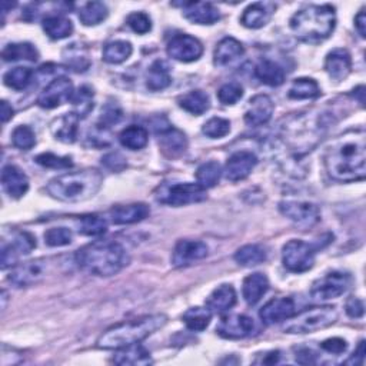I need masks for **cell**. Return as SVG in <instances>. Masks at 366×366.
<instances>
[{
	"mask_svg": "<svg viewBox=\"0 0 366 366\" xmlns=\"http://www.w3.org/2000/svg\"><path fill=\"white\" fill-rule=\"evenodd\" d=\"M315 248L312 245L292 239L282 248V262L283 267L293 274L307 272L315 265Z\"/></svg>",
	"mask_w": 366,
	"mask_h": 366,
	"instance_id": "obj_9",
	"label": "cell"
},
{
	"mask_svg": "<svg viewBox=\"0 0 366 366\" xmlns=\"http://www.w3.org/2000/svg\"><path fill=\"white\" fill-rule=\"evenodd\" d=\"M202 132L211 139H221L231 132V122L224 118H212L203 125Z\"/></svg>",
	"mask_w": 366,
	"mask_h": 366,
	"instance_id": "obj_48",
	"label": "cell"
},
{
	"mask_svg": "<svg viewBox=\"0 0 366 366\" xmlns=\"http://www.w3.org/2000/svg\"><path fill=\"white\" fill-rule=\"evenodd\" d=\"M133 54V47L126 40H114L104 44L103 61L111 65H119L126 62Z\"/></svg>",
	"mask_w": 366,
	"mask_h": 366,
	"instance_id": "obj_36",
	"label": "cell"
},
{
	"mask_svg": "<svg viewBox=\"0 0 366 366\" xmlns=\"http://www.w3.org/2000/svg\"><path fill=\"white\" fill-rule=\"evenodd\" d=\"M126 23L138 35H146L152 30V20H150L149 15H146L143 12L130 13L126 19Z\"/></svg>",
	"mask_w": 366,
	"mask_h": 366,
	"instance_id": "obj_51",
	"label": "cell"
},
{
	"mask_svg": "<svg viewBox=\"0 0 366 366\" xmlns=\"http://www.w3.org/2000/svg\"><path fill=\"white\" fill-rule=\"evenodd\" d=\"M121 119H122V111L118 104H108V106L102 111L99 129L106 130L112 125H116Z\"/></svg>",
	"mask_w": 366,
	"mask_h": 366,
	"instance_id": "obj_52",
	"label": "cell"
},
{
	"mask_svg": "<svg viewBox=\"0 0 366 366\" xmlns=\"http://www.w3.org/2000/svg\"><path fill=\"white\" fill-rule=\"evenodd\" d=\"M275 8L276 6L274 4H262V2L249 5L243 11V15L240 18V23L248 29L264 28L271 20Z\"/></svg>",
	"mask_w": 366,
	"mask_h": 366,
	"instance_id": "obj_25",
	"label": "cell"
},
{
	"mask_svg": "<svg viewBox=\"0 0 366 366\" xmlns=\"http://www.w3.org/2000/svg\"><path fill=\"white\" fill-rule=\"evenodd\" d=\"M103 176L96 169H83L79 172H69L51 179L46 190L61 202H85L93 197L102 188Z\"/></svg>",
	"mask_w": 366,
	"mask_h": 366,
	"instance_id": "obj_5",
	"label": "cell"
},
{
	"mask_svg": "<svg viewBox=\"0 0 366 366\" xmlns=\"http://www.w3.org/2000/svg\"><path fill=\"white\" fill-rule=\"evenodd\" d=\"M168 322V317L164 313L140 317L133 321L122 322L104 331L96 341L99 349H121L133 343H139L158 329L164 328Z\"/></svg>",
	"mask_w": 366,
	"mask_h": 366,
	"instance_id": "obj_3",
	"label": "cell"
},
{
	"mask_svg": "<svg viewBox=\"0 0 366 366\" xmlns=\"http://www.w3.org/2000/svg\"><path fill=\"white\" fill-rule=\"evenodd\" d=\"M183 16L196 25H215L221 20L219 11L212 5L206 2H186L182 5Z\"/></svg>",
	"mask_w": 366,
	"mask_h": 366,
	"instance_id": "obj_20",
	"label": "cell"
},
{
	"mask_svg": "<svg viewBox=\"0 0 366 366\" xmlns=\"http://www.w3.org/2000/svg\"><path fill=\"white\" fill-rule=\"evenodd\" d=\"M114 362L116 365L138 366V365H150L153 360L150 358V353L140 343H133L118 349V352L114 356Z\"/></svg>",
	"mask_w": 366,
	"mask_h": 366,
	"instance_id": "obj_29",
	"label": "cell"
},
{
	"mask_svg": "<svg viewBox=\"0 0 366 366\" xmlns=\"http://www.w3.org/2000/svg\"><path fill=\"white\" fill-rule=\"evenodd\" d=\"M206 189L197 183H164L154 190V199L168 206H186L206 199Z\"/></svg>",
	"mask_w": 366,
	"mask_h": 366,
	"instance_id": "obj_7",
	"label": "cell"
},
{
	"mask_svg": "<svg viewBox=\"0 0 366 366\" xmlns=\"http://www.w3.org/2000/svg\"><path fill=\"white\" fill-rule=\"evenodd\" d=\"M255 329V322L246 315H229L222 318L216 334L224 339H243Z\"/></svg>",
	"mask_w": 366,
	"mask_h": 366,
	"instance_id": "obj_19",
	"label": "cell"
},
{
	"mask_svg": "<svg viewBox=\"0 0 366 366\" xmlns=\"http://www.w3.org/2000/svg\"><path fill=\"white\" fill-rule=\"evenodd\" d=\"M12 143L20 150H30L36 145V135L29 126H18L12 133Z\"/></svg>",
	"mask_w": 366,
	"mask_h": 366,
	"instance_id": "obj_49",
	"label": "cell"
},
{
	"mask_svg": "<svg viewBox=\"0 0 366 366\" xmlns=\"http://www.w3.org/2000/svg\"><path fill=\"white\" fill-rule=\"evenodd\" d=\"M295 302L291 298H275L260 309L259 317L265 325H275L285 322L295 315Z\"/></svg>",
	"mask_w": 366,
	"mask_h": 366,
	"instance_id": "obj_18",
	"label": "cell"
},
{
	"mask_svg": "<svg viewBox=\"0 0 366 366\" xmlns=\"http://www.w3.org/2000/svg\"><path fill=\"white\" fill-rule=\"evenodd\" d=\"M275 104L268 94H256L249 100L248 109L245 112V122L249 126H264L274 115Z\"/></svg>",
	"mask_w": 366,
	"mask_h": 366,
	"instance_id": "obj_16",
	"label": "cell"
},
{
	"mask_svg": "<svg viewBox=\"0 0 366 366\" xmlns=\"http://www.w3.org/2000/svg\"><path fill=\"white\" fill-rule=\"evenodd\" d=\"M32 78H33V72L32 69L29 68H15V69H11L9 72L5 73L4 76V82L6 86H9L11 89H15V90H25L30 82H32Z\"/></svg>",
	"mask_w": 366,
	"mask_h": 366,
	"instance_id": "obj_45",
	"label": "cell"
},
{
	"mask_svg": "<svg viewBox=\"0 0 366 366\" xmlns=\"http://www.w3.org/2000/svg\"><path fill=\"white\" fill-rule=\"evenodd\" d=\"M108 229L106 219L97 215H85L78 221V231L86 236H100Z\"/></svg>",
	"mask_w": 366,
	"mask_h": 366,
	"instance_id": "obj_44",
	"label": "cell"
},
{
	"mask_svg": "<svg viewBox=\"0 0 366 366\" xmlns=\"http://www.w3.org/2000/svg\"><path fill=\"white\" fill-rule=\"evenodd\" d=\"M279 211L302 229L315 226L321 221V209L310 202L283 200L279 203Z\"/></svg>",
	"mask_w": 366,
	"mask_h": 366,
	"instance_id": "obj_11",
	"label": "cell"
},
{
	"mask_svg": "<svg viewBox=\"0 0 366 366\" xmlns=\"http://www.w3.org/2000/svg\"><path fill=\"white\" fill-rule=\"evenodd\" d=\"M242 97H243V87H242L239 83H236V82L225 83V85L218 90V99H219L221 103H224V104H235V103H238Z\"/></svg>",
	"mask_w": 366,
	"mask_h": 366,
	"instance_id": "obj_50",
	"label": "cell"
},
{
	"mask_svg": "<svg viewBox=\"0 0 366 366\" xmlns=\"http://www.w3.org/2000/svg\"><path fill=\"white\" fill-rule=\"evenodd\" d=\"M185 325L188 327V329L193 331V332H200L205 331L209 324L212 321V310L206 307H200V306H195L188 309L183 317H182Z\"/></svg>",
	"mask_w": 366,
	"mask_h": 366,
	"instance_id": "obj_37",
	"label": "cell"
},
{
	"mask_svg": "<svg viewBox=\"0 0 366 366\" xmlns=\"http://www.w3.org/2000/svg\"><path fill=\"white\" fill-rule=\"evenodd\" d=\"M268 255L264 246L260 245H245L242 248H239L235 253V260L245 268H252V267H257L260 264H264L267 260Z\"/></svg>",
	"mask_w": 366,
	"mask_h": 366,
	"instance_id": "obj_35",
	"label": "cell"
},
{
	"mask_svg": "<svg viewBox=\"0 0 366 366\" xmlns=\"http://www.w3.org/2000/svg\"><path fill=\"white\" fill-rule=\"evenodd\" d=\"M338 309L331 305L312 306L306 307L296 315L286 319L283 327L285 334L291 335H303L318 332L321 329L332 327L338 321Z\"/></svg>",
	"mask_w": 366,
	"mask_h": 366,
	"instance_id": "obj_6",
	"label": "cell"
},
{
	"mask_svg": "<svg viewBox=\"0 0 366 366\" xmlns=\"http://www.w3.org/2000/svg\"><path fill=\"white\" fill-rule=\"evenodd\" d=\"M2 56L6 62H16V61L36 62L39 59V51L30 43H11L4 49Z\"/></svg>",
	"mask_w": 366,
	"mask_h": 366,
	"instance_id": "obj_38",
	"label": "cell"
},
{
	"mask_svg": "<svg viewBox=\"0 0 366 366\" xmlns=\"http://www.w3.org/2000/svg\"><path fill=\"white\" fill-rule=\"evenodd\" d=\"M345 310L348 315L353 319H358V318H362L363 313H365V306H363V302L359 299V298H355V296H350L346 303H345Z\"/></svg>",
	"mask_w": 366,
	"mask_h": 366,
	"instance_id": "obj_55",
	"label": "cell"
},
{
	"mask_svg": "<svg viewBox=\"0 0 366 366\" xmlns=\"http://www.w3.org/2000/svg\"><path fill=\"white\" fill-rule=\"evenodd\" d=\"M221 176H222V166L215 161H209L200 165L196 171L197 185H200L203 189L216 186L221 181Z\"/></svg>",
	"mask_w": 366,
	"mask_h": 366,
	"instance_id": "obj_42",
	"label": "cell"
},
{
	"mask_svg": "<svg viewBox=\"0 0 366 366\" xmlns=\"http://www.w3.org/2000/svg\"><path fill=\"white\" fill-rule=\"evenodd\" d=\"M42 26L44 33L54 40L66 39L73 33V23L65 16L59 15H51L44 18Z\"/></svg>",
	"mask_w": 366,
	"mask_h": 366,
	"instance_id": "obj_34",
	"label": "cell"
},
{
	"mask_svg": "<svg viewBox=\"0 0 366 366\" xmlns=\"http://www.w3.org/2000/svg\"><path fill=\"white\" fill-rule=\"evenodd\" d=\"M358 94V100H359V103H360V106H363V102H365V99H363V94H365V87L363 86H358L356 89H353V94Z\"/></svg>",
	"mask_w": 366,
	"mask_h": 366,
	"instance_id": "obj_62",
	"label": "cell"
},
{
	"mask_svg": "<svg viewBox=\"0 0 366 366\" xmlns=\"http://www.w3.org/2000/svg\"><path fill=\"white\" fill-rule=\"evenodd\" d=\"M321 94V87L317 80L310 78H299L295 79L288 96L295 100H303V99H315Z\"/></svg>",
	"mask_w": 366,
	"mask_h": 366,
	"instance_id": "obj_40",
	"label": "cell"
},
{
	"mask_svg": "<svg viewBox=\"0 0 366 366\" xmlns=\"http://www.w3.org/2000/svg\"><path fill=\"white\" fill-rule=\"evenodd\" d=\"M289 26L302 42L312 44L321 43L335 30V8L331 5H309L291 18Z\"/></svg>",
	"mask_w": 366,
	"mask_h": 366,
	"instance_id": "obj_4",
	"label": "cell"
},
{
	"mask_svg": "<svg viewBox=\"0 0 366 366\" xmlns=\"http://www.w3.org/2000/svg\"><path fill=\"white\" fill-rule=\"evenodd\" d=\"M269 289V279L265 274H252L245 278L243 286H242V295L243 299L248 305L253 306L256 305L260 299L264 298V295Z\"/></svg>",
	"mask_w": 366,
	"mask_h": 366,
	"instance_id": "obj_26",
	"label": "cell"
},
{
	"mask_svg": "<svg viewBox=\"0 0 366 366\" xmlns=\"http://www.w3.org/2000/svg\"><path fill=\"white\" fill-rule=\"evenodd\" d=\"M238 296H236V291L232 285H221L218 286L211 295L207 296L206 299V306L211 309L212 312L216 313H224L231 310L235 305H236Z\"/></svg>",
	"mask_w": 366,
	"mask_h": 366,
	"instance_id": "obj_28",
	"label": "cell"
},
{
	"mask_svg": "<svg viewBox=\"0 0 366 366\" xmlns=\"http://www.w3.org/2000/svg\"><path fill=\"white\" fill-rule=\"evenodd\" d=\"M321 348L332 355H341L348 349V343L342 338H329L321 343Z\"/></svg>",
	"mask_w": 366,
	"mask_h": 366,
	"instance_id": "obj_54",
	"label": "cell"
},
{
	"mask_svg": "<svg viewBox=\"0 0 366 366\" xmlns=\"http://www.w3.org/2000/svg\"><path fill=\"white\" fill-rule=\"evenodd\" d=\"M265 356H262L260 360H255L256 363H264V365H272V363H278L281 359V352L279 350H271V352H265Z\"/></svg>",
	"mask_w": 366,
	"mask_h": 366,
	"instance_id": "obj_60",
	"label": "cell"
},
{
	"mask_svg": "<svg viewBox=\"0 0 366 366\" xmlns=\"http://www.w3.org/2000/svg\"><path fill=\"white\" fill-rule=\"evenodd\" d=\"M159 145L166 156H169V158H176V156H181L186 152L188 139L183 132L169 125L168 128L161 129Z\"/></svg>",
	"mask_w": 366,
	"mask_h": 366,
	"instance_id": "obj_24",
	"label": "cell"
},
{
	"mask_svg": "<svg viewBox=\"0 0 366 366\" xmlns=\"http://www.w3.org/2000/svg\"><path fill=\"white\" fill-rule=\"evenodd\" d=\"M79 118L71 112L65 116L56 119L51 123V133H54L55 139L63 142V143H73L78 138V123Z\"/></svg>",
	"mask_w": 366,
	"mask_h": 366,
	"instance_id": "obj_32",
	"label": "cell"
},
{
	"mask_svg": "<svg viewBox=\"0 0 366 366\" xmlns=\"http://www.w3.org/2000/svg\"><path fill=\"white\" fill-rule=\"evenodd\" d=\"M0 118H2V123H8L13 118V108L6 100L2 102V112H0Z\"/></svg>",
	"mask_w": 366,
	"mask_h": 366,
	"instance_id": "obj_61",
	"label": "cell"
},
{
	"mask_svg": "<svg viewBox=\"0 0 366 366\" xmlns=\"http://www.w3.org/2000/svg\"><path fill=\"white\" fill-rule=\"evenodd\" d=\"M325 168L334 181L342 183L363 181L366 175L365 130H348L336 138L327 149Z\"/></svg>",
	"mask_w": 366,
	"mask_h": 366,
	"instance_id": "obj_1",
	"label": "cell"
},
{
	"mask_svg": "<svg viewBox=\"0 0 366 366\" xmlns=\"http://www.w3.org/2000/svg\"><path fill=\"white\" fill-rule=\"evenodd\" d=\"M109 16L108 6L102 2L85 4L79 11V19L85 26H96Z\"/></svg>",
	"mask_w": 366,
	"mask_h": 366,
	"instance_id": "obj_41",
	"label": "cell"
},
{
	"mask_svg": "<svg viewBox=\"0 0 366 366\" xmlns=\"http://www.w3.org/2000/svg\"><path fill=\"white\" fill-rule=\"evenodd\" d=\"M245 54V49L239 40L235 37H225L222 39L214 54V62L216 66H228L242 58Z\"/></svg>",
	"mask_w": 366,
	"mask_h": 366,
	"instance_id": "obj_27",
	"label": "cell"
},
{
	"mask_svg": "<svg viewBox=\"0 0 366 366\" xmlns=\"http://www.w3.org/2000/svg\"><path fill=\"white\" fill-rule=\"evenodd\" d=\"M209 253V248L206 243L200 240L181 239L172 253V264L175 268H186L199 260L205 259Z\"/></svg>",
	"mask_w": 366,
	"mask_h": 366,
	"instance_id": "obj_15",
	"label": "cell"
},
{
	"mask_svg": "<svg viewBox=\"0 0 366 366\" xmlns=\"http://www.w3.org/2000/svg\"><path fill=\"white\" fill-rule=\"evenodd\" d=\"M56 259L54 257H39L28 262L18 264L12 267L11 275L8 276L9 282L15 288H29L40 283L49 274H51L55 267Z\"/></svg>",
	"mask_w": 366,
	"mask_h": 366,
	"instance_id": "obj_8",
	"label": "cell"
},
{
	"mask_svg": "<svg viewBox=\"0 0 366 366\" xmlns=\"http://www.w3.org/2000/svg\"><path fill=\"white\" fill-rule=\"evenodd\" d=\"M150 209L145 203H130L114 206L109 211V219L115 225H132L146 219Z\"/></svg>",
	"mask_w": 366,
	"mask_h": 366,
	"instance_id": "obj_21",
	"label": "cell"
},
{
	"mask_svg": "<svg viewBox=\"0 0 366 366\" xmlns=\"http://www.w3.org/2000/svg\"><path fill=\"white\" fill-rule=\"evenodd\" d=\"M2 186L11 197L20 199L29 190V179L18 166L8 165L2 171Z\"/></svg>",
	"mask_w": 366,
	"mask_h": 366,
	"instance_id": "obj_23",
	"label": "cell"
},
{
	"mask_svg": "<svg viewBox=\"0 0 366 366\" xmlns=\"http://www.w3.org/2000/svg\"><path fill=\"white\" fill-rule=\"evenodd\" d=\"M73 103V114L83 119L86 118L93 109V90L89 86H82L72 97Z\"/></svg>",
	"mask_w": 366,
	"mask_h": 366,
	"instance_id": "obj_43",
	"label": "cell"
},
{
	"mask_svg": "<svg viewBox=\"0 0 366 366\" xmlns=\"http://www.w3.org/2000/svg\"><path fill=\"white\" fill-rule=\"evenodd\" d=\"M325 71L331 79L341 82L352 71V58L346 49H334L325 59Z\"/></svg>",
	"mask_w": 366,
	"mask_h": 366,
	"instance_id": "obj_22",
	"label": "cell"
},
{
	"mask_svg": "<svg viewBox=\"0 0 366 366\" xmlns=\"http://www.w3.org/2000/svg\"><path fill=\"white\" fill-rule=\"evenodd\" d=\"M36 164L49 169H69L73 166V162L69 156H58L50 152L36 156Z\"/></svg>",
	"mask_w": 366,
	"mask_h": 366,
	"instance_id": "obj_47",
	"label": "cell"
},
{
	"mask_svg": "<svg viewBox=\"0 0 366 366\" xmlns=\"http://www.w3.org/2000/svg\"><path fill=\"white\" fill-rule=\"evenodd\" d=\"M73 233L68 228H50L44 232V243L50 248H61L72 243Z\"/></svg>",
	"mask_w": 366,
	"mask_h": 366,
	"instance_id": "obj_46",
	"label": "cell"
},
{
	"mask_svg": "<svg viewBox=\"0 0 366 366\" xmlns=\"http://www.w3.org/2000/svg\"><path fill=\"white\" fill-rule=\"evenodd\" d=\"M179 106L195 116H200L211 108V99L202 90H192L178 99Z\"/></svg>",
	"mask_w": 366,
	"mask_h": 366,
	"instance_id": "obj_30",
	"label": "cell"
},
{
	"mask_svg": "<svg viewBox=\"0 0 366 366\" xmlns=\"http://www.w3.org/2000/svg\"><path fill=\"white\" fill-rule=\"evenodd\" d=\"M119 142L123 147L129 150H140L147 145L149 133L143 126L130 125L121 132Z\"/></svg>",
	"mask_w": 366,
	"mask_h": 366,
	"instance_id": "obj_39",
	"label": "cell"
},
{
	"mask_svg": "<svg viewBox=\"0 0 366 366\" xmlns=\"http://www.w3.org/2000/svg\"><path fill=\"white\" fill-rule=\"evenodd\" d=\"M352 276L346 272L332 271L312 283L310 296L312 299L325 302L342 296L350 286Z\"/></svg>",
	"mask_w": 366,
	"mask_h": 366,
	"instance_id": "obj_10",
	"label": "cell"
},
{
	"mask_svg": "<svg viewBox=\"0 0 366 366\" xmlns=\"http://www.w3.org/2000/svg\"><path fill=\"white\" fill-rule=\"evenodd\" d=\"M295 359L300 365H313V363H317V353L309 348L299 346V348H295Z\"/></svg>",
	"mask_w": 366,
	"mask_h": 366,
	"instance_id": "obj_57",
	"label": "cell"
},
{
	"mask_svg": "<svg viewBox=\"0 0 366 366\" xmlns=\"http://www.w3.org/2000/svg\"><path fill=\"white\" fill-rule=\"evenodd\" d=\"M257 165L256 154L249 150L235 152L226 162L225 175L231 182H239L246 179Z\"/></svg>",
	"mask_w": 366,
	"mask_h": 366,
	"instance_id": "obj_17",
	"label": "cell"
},
{
	"mask_svg": "<svg viewBox=\"0 0 366 366\" xmlns=\"http://www.w3.org/2000/svg\"><path fill=\"white\" fill-rule=\"evenodd\" d=\"M75 260L85 272L108 278L118 275L126 268L130 257L128 250L115 240H96L79 249L75 255Z\"/></svg>",
	"mask_w": 366,
	"mask_h": 366,
	"instance_id": "obj_2",
	"label": "cell"
},
{
	"mask_svg": "<svg viewBox=\"0 0 366 366\" xmlns=\"http://www.w3.org/2000/svg\"><path fill=\"white\" fill-rule=\"evenodd\" d=\"M255 76L268 86H272V87H276V86H281L283 82H285V72L283 69L272 62V61H260L256 68H255Z\"/></svg>",
	"mask_w": 366,
	"mask_h": 366,
	"instance_id": "obj_33",
	"label": "cell"
},
{
	"mask_svg": "<svg viewBox=\"0 0 366 366\" xmlns=\"http://www.w3.org/2000/svg\"><path fill=\"white\" fill-rule=\"evenodd\" d=\"M73 94V83L65 76H58L39 94L37 104L43 109H56L72 100Z\"/></svg>",
	"mask_w": 366,
	"mask_h": 366,
	"instance_id": "obj_12",
	"label": "cell"
},
{
	"mask_svg": "<svg viewBox=\"0 0 366 366\" xmlns=\"http://www.w3.org/2000/svg\"><path fill=\"white\" fill-rule=\"evenodd\" d=\"M171 83H172V76L168 63L164 61L153 62L147 71L146 86L153 92H159L169 87Z\"/></svg>",
	"mask_w": 366,
	"mask_h": 366,
	"instance_id": "obj_31",
	"label": "cell"
},
{
	"mask_svg": "<svg viewBox=\"0 0 366 366\" xmlns=\"http://www.w3.org/2000/svg\"><path fill=\"white\" fill-rule=\"evenodd\" d=\"M36 248V239L29 232H19L12 238V242H4L2 246V269L18 265V260L29 255Z\"/></svg>",
	"mask_w": 366,
	"mask_h": 366,
	"instance_id": "obj_14",
	"label": "cell"
},
{
	"mask_svg": "<svg viewBox=\"0 0 366 366\" xmlns=\"http://www.w3.org/2000/svg\"><path fill=\"white\" fill-rule=\"evenodd\" d=\"M355 28H356L359 36L362 39H365V36H366V15H365L363 9L355 18Z\"/></svg>",
	"mask_w": 366,
	"mask_h": 366,
	"instance_id": "obj_59",
	"label": "cell"
},
{
	"mask_svg": "<svg viewBox=\"0 0 366 366\" xmlns=\"http://www.w3.org/2000/svg\"><path fill=\"white\" fill-rule=\"evenodd\" d=\"M365 360V341H360L353 355L345 362L348 365H363Z\"/></svg>",
	"mask_w": 366,
	"mask_h": 366,
	"instance_id": "obj_58",
	"label": "cell"
},
{
	"mask_svg": "<svg viewBox=\"0 0 366 366\" xmlns=\"http://www.w3.org/2000/svg\"><path fill=\"white\" fill-rule=\"evenodd\" d=\"M168 55L182 63L196 62L203 55L202 43L190 35H176L173 36L166 47Z\"/></svg>",
	"mask_w": 366,
	"mask_h": 366,
	"instance_id": "obj_13",
	"label": "cell"
},
{
	"mask_svg": "<svg viewBox=\"0 0 366 366\" xmlns=\"http://www.w3.org/2000/svg\"><path fill=\"white\" fill-rule=\"evenodd\" d=\"M68 59H69L71 68H73V71H76V72H85L89 68V65H90L87 56L82 55V54L80 55L75 54L73 47L69 50V58Z\"/></svg>",
	"mask_w": 366,
	"mask_h": 366,
	"instance_id": "obj_56",
	"label": "cell"
},
{
	"mask_svg": "<svg viewBox=\"0 0 366 366\" xmlns=\"http://www.w3.org/2000/svg\"><path fill=\"white\" fill-rule=\"evenodd\" d=\"M102 164L106 166L108 169L111 171H115V172H121L126 168V161L122 154L119 153H109L104 156V158L102 159Z\"/></svg>",
	"mask_w": 366,
	"mask_h": 366,
	"instance_id": "obj_53",
	"label": "cell"
}]
</instances>
